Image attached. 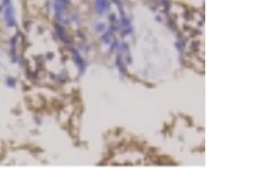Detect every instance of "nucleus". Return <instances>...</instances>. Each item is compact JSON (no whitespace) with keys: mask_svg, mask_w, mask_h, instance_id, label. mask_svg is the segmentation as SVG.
I'll use <instances>...</instances> for the list:
<instances>
[{"mask_svg":"<svg viewBox=\"0 0 256 169\" xmlns=\"http://www.w3.org/2000/svg\"><path fill=\"white\" fill-rule=\"evenodd\" d=\"M105 6V0H97V8L99 12H102L104 11Z\"/></svg>","mask_w":256,"mask_h":169,"instance_id":"1","label":"nucleus"}]
</instances>
